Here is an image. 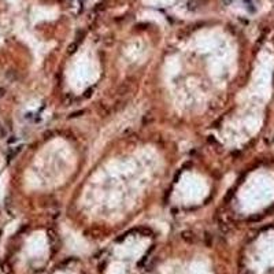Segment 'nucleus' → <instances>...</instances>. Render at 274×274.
<instances>
[{"label":"nucleus","mask_w":274,"mask_h":274,"mask_svg":"<svg viewBox=\"0 0 274 274\" xmlns=\"http://www.w3.org/2000/svg\"><path fill=\"white\" fill-rule=\"evenodd\" d=\"M181 237H182V240H184V241H186V243H189V244L196 243V238H197L196 236H195V233H193V232H182Z\"/></svg>","instance_id":"1"},{"label":"nucleus","mask_w":274,"mask_h":274,"mask_svg":"<svg viewBox=\"0 0 274 274\" xmlns=\"http://www.w3.org/2000/svg\"><path fill=\"white\" fill-rule=\"evenodd\" d=\"M4 136H6V130L3 127H0V137H4Z\"/></svg>","instance_id":"2"}]
</instances>
